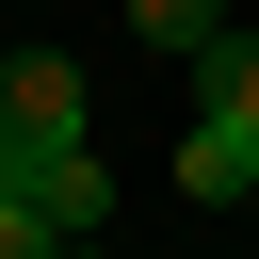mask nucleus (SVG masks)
Listing matches in <instances>:
<instances>
[{"instance_id":"obj_1","label":"nucleus","mask_w":259,"mask_h":259,"mask_svg":"<svg viewBox=\"0 0 259 259\" xmlns=\"http://www.w3.org/2000/svg\"><path fill=\"white\" fill-rule=\"evenodd\" d=\"M0 146H81V65L65 49H0Z\"/></svg>"},{"instance_id":"obj_2","label":"nucleus","mask_w":259,"mask_h":259,"mask_svg":"<svg viewBox=\"0 0 259 259\" xmlns=\"http://www.w3.org/2000/svg\"><path fill=\"white\" fill-rule=\"evenodd\" d=\"M178 194H194V210H243V194H259V130H243V113H194V130H178Z\"/></svg>"},{"instance_id":"obj_3","label":"nucleus","mask_w":259,"mask_h":259,"mask_svg":"<svg viewBox=\"0 0 259 259\" xmlns=\"http://www.w3.org/2000/svg\"><path fill=\"white\" fill-rule=\"evenodd\" d=\"M130 32L178 49V65H210V49H227V0H130Z\"/></svg>"},{"instance_id":"obj_4","label":"nucleus","mask_w":259,"mask_h":259,"mask_svg":"<svg viewBox=\"0 0 259 259\" xmlns=\"http://www.w3.org/2000/svg\"><path fill=\"white\" fill-rule=\"evenodd\" d=\"M194 113H243V130H259V32H227V49L194 65Z\"/></svg>"}]
</instances>
